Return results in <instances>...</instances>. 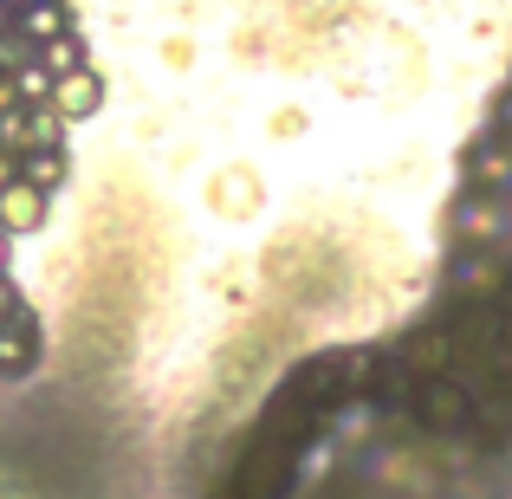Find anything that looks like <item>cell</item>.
I'll use <instances>...</instances> for the list:
<instances>
[{
  "instance_id": "6da1fadb",
  "label": "cell",
  "mask_w": 512,
  "mask_h": 499,
  "mask_svg": "<svg viewBox=\"0 0 512 499\" xmlns=\"http://www.w3.org/2000/svg\"><path fill=\"white\" fill-rule=\"evenodd\" d=\"M376 370H383V350H370V344H331V350H318L312 363H299L286 383H299L305 396L331 415V409H344V402H370Z\"/></svg>"
},
{
  "instance_id": "7a4b0ae2",
  "label": "cell",
  "mask_w": 512,
  "mask_h": 499,
  "mask_svg": "<svg viewBox=\"0 0 512 499\" xmlns=\"http://www.w3.org/2000/svg\"><path fill=\"white\" fill-rule=\"evenodd\" d=\"M299 461H305V448L273 441V435H253L247 454H240V467H234V480H227V493H240V499H286L292 487H299Z\"/></svg>"
},
{
  "instance_id": "3957f363",
  "label": "cell",
  "mask_w": 512,
  "mask_h": 499,
  "mask_svg": "<svg viewBox=\"0 0 512 499\" xmlns=\"http://www.w3.org/2000/svg\"><path fill=\"white\" fill-rule=\"evenodd\" d=\"M318 422H325V409H318L299 383H279L273 402L260 409V435L292 441V448H312V441H318Z\"/></svg>"
},
{
  "instance_id": "277c9868",
  "label": "cell",
  "mask_w": 512,
  "mask_h": 499,
  "mask_svg": "<svg viewBox=\"0 0 512 499\" xmlns=\"http://www.w3.org/2000/svg\"><path fill=\"white\" fill-rule=\"evenodd\" d=\"M415 422H422L428 435H467V428H474V389H467L461 376H435V383H422V396H415Z\"/></svg>"
},
{
  "instance_id": "5b68a950",
  "label": "cell",
  "mask_w": 512,
  "mask_h": 499,
  "mask_svg": "<svg viewBox=\"0 0 512 499\" xmlns=\"http://www.w3.org/2000/svg\"><path fill=\"white\" fill-rule=\"evenodd\" d=\"M396 357L409 363L422 383H435V376H454L461 370V337H454L448 325H422V331H402Z\"/></svg>"
},
{
  "instance_id": "8992f818",
  "label": "cell",
  "mask_w": 512,
  "mask_h": 499,
  "mask_svg": "<svg viewBox=\"0 0 512 499\" xmlns=\"http://www.w3.org/2000/svg\"><path fill=\"white\" fill-rule=\"evenodd\" d=\"M33 357H39V318H33V305L7 286V350H0V363H7V376H26Z\"/></svg>"
},
{
  "instance_id": "52a82bcc",
  "label": "cell",
  "mask_w": 512,
  "mask_h": 499,
  "mask_svg": "<svg viewBox=\"0 0 512 499\" xmlns=\"http://www.w3.org/2000/svg\"><path fill=\"white\" fill-rule=\"evenodd\" d=\"M7 33H26L39 52L52 46V39H65V33H78L72 26V0H33V7H20V13H7Z\"/></svg>"
},
{
  "instance_id": "ba28073f",
  "label": "cell",
  "mask_w": 512,
  "mask_h": 499,
  "mask_svg": "<svg viewBox=\"0 0 512 499\" xmlns=\"http://www.w3.org/2000/svg\"><path fill=\"white\" fill-rule=\"evenodd\" d=\"M52 111L65 117V124H78V117H98L104 111V72H72L52 85Z\"/></svg>"
},
{
  "instance_id": "9c48e42d",
  "label": "cell",
  "mask_w": 512,
  "mask_h": 499,
  "mask_svg": "<svg viewBox=\"0 0 512 499\" xmlns=\"http://www.w3.org/2000/svg\"><path fill=\"white\" fill-rule=\"evenodd\" d=\"M0 214H7L13 234H33V227H46L52 195H46V188H33V182H7V188H0Z\"/></svg>"
},
{
  "instance_id": "30bf717a",
  "label": "cell",
  "mask_w": 512,
  "mask_h": 499,
  "mask_svg": "<svg viewBox=\"0 0 512 499\" xmlns=\"http://www.w3.org/2000/svg\"><path fill=\"white\" fill-rule=\"evenodd\" d=\"M72 175V156L65 150H26V156H7V182H33V188H59Z\"/></svg>"
},
{
  "instance_id": "8fae6325",
  "label": "cell",
  "mask_w": 512,
  "mask_h": 499,
  "mask_svg": "<svg viewBox=\"0 0 512 499\" xmlns=\"http://www.w3.org/2000/svg\"><path fill=\"white\" fill-rule=\"evenodd\" d=\"M474 428L506 448V441H512V389H480V396H474Z\"/></svg>"
},
{
  "instance_id": "7c38bea8",
  "label": "cell",
  "mask_w": 512,
  "mask_h": 499,
  "mask_svg": "<svg viewBox=\"0 0 512 499\" xmlns=\"http://www.w3.org/2000/svg\"><path fill=\"white\" fill-rule=\"evenodd\" d=\"M39 72H52V78H72V72H91V65H85V39H78V33L52 39V46L39 52Z\"/></svg>"
},
{
  "instance_id": "4fadbf2b",
  "label": "cell",
  "mask_w": 512,
  "mask_h": 499,
  "mask_svg": "<svg viewBox=\"0 0 512 499\" xmlns=\"http://www.w3.org/2000/svg\"><path fill=\"white\" fill-rule=\"evenodd\" d=\"M26 150H65V117L52 104H39L33 124H26Z\"/></svg>"
},
{
  "instance_id": "5bb4252c",
  "label": "cell",
  "mask_w": 512,
  "mask_h": 499,
  "mask_svg": "<svg viewBox=\"0 0 512 499\" xmlns=\"http://www.w3.org/2000/svg\"><path fill=\"white\" fill-rule=\"evenodd\" d=\"M487 130H493V137H506V143H512V85L500 91V98H493V111H487Z\"/></svg>"
},
{
  "instance_id": "9a60e30c",
  "label": "cell",
  "mask_w": 512,
  "mask_h": 499,
  "mask_svg": "<svg viewBox=\"0 0 512 499\" xmlns=\"http://www.w3.org/2000/svg\"><path fill=\"white\" fill-rule=\"evenodd\" d=\"M20 7H33V0H7V13H20Z\"/></svg>"
},
{
  "instance_id": "2e32d148",
  "label": "cell",
  "mask_w": 512,
  "mask_h": 499,
  "mask_svg": "<svg viewBox=\"0 0 512 499\" xmlns=\"http://www.w3.org/2000/svg\"><path fill=\"white\" fill-rule=\"evenodd\" d=\"M221 499H240V493H221Z\"/></svg>"
}]
</instances>
